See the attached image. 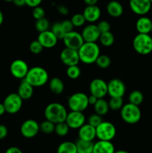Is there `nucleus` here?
<instances>
[{
    "label": "nucleus",
    "instance_id": "nucleus-40",
    "mask_svg": "<svg viewBox=\"0 0 152 153\" xmlns=\"http://www.w3.org/2000/svg\"><path fill=\"white\" fill-rule=\"evenodd\" d=\"M46 16V12L45 10L40 5L37 6L35 7H33L32 10V16L37 20V19H40L42 18H44Z\"/></svg>",
    "mask_w": 152,
    "mask_h": 153
},
{
    "label": "nucleus",
    "instance_id": "nucleus-20",
    "mask_svg": "<svg viewBox=\"0 0 152 153\" xmlns=\"http://www.w3.org/2000/svg\"><path fill=\"white\" fill-rule=\"evenodd\" d=\"M96 137L95 127L89 125V123H84L80 128H78V138L88 141H93Z\"/></svg>",
    "mask_w": 152,
    "mask_h": 153
},
{
    "label": "nucleus",
    "instance_id": "nucleus-12",
    "mask_svg": "<svg viewBox=\"0 0 152 153\" xmlns=\"http://www.w3.org/2000/svg\"><path fill=\"white\" fill-rule=\"evenodd\" d=\"M126 92V86L123 81L113 79L107 83V94L110 97H123Z\"/></svg>",
    "mask_w": 152,
    "mask_h": 153
},
{
    "label": "nucleus",
    "instance_id": "nucleus-46",
    "mask_svg": "<svg viewBox=\"0 0 152 153\" xmlns=\"http://www.w3.org/2000/svg\"><path fill=\"white\" fill-rule=\"evenodd\" d=\"M57 9H58V12L62 15H67L69 13V9L67 7H66L63 4H59L57 6Z\"/></svg>",
    "mask_w": 152,
    "mask_h": 153
},
{
    "label": "nucleus",
    "instance_id": "nucleus-36",
    "mask_svg": "<svg viewBox=\"0 0 152 153\" xmlns=\"http://www.w3.org/2000/svg\"><path fill=\"white\" fill-rule=\"evenodd\" d=\"M49 28H50V23L46 17L36 20L35 28L39 33L49 30Z\"/></svg>",
    "mask_w": 152,
    "mask_h": 153
},
{
    "label": "nucleus",
    "instance_id": "nucleus-17",
    "mask_svg": "<svg viewBox=\"0 0 152 153\" xmlns=\"http://www.w3.org/2000/svg\"><path fill=\"white\" fill-rule=\"evenodd\" d=\"M80 34L84 42H97L99 40L101 32L97 25L89 23L83 28Z\"/></svg>",
    "mask_w": 152,
    "mask_h": 153
},
{
    "label": "nucleus",
    "instance_id": "nucleus-52",
    "mask_svg": "<svg viewBox=\"0 0 152 153\" xmlns=\"http://www.w3.org/2000/svg\"><path fill=\"white\" fill-rule=\"evenodd\" d=\"M3 22H4V15H3V13L1 12V10H0V25H2Z\"/></svg>",
    "mask_w": 152,
    "mask_h": 153
},
{
    "label": "nucleus",
    "instance_id": "nucleus-34",
    "mask_svg": "<svg viewBox=\"0 0 152 153\" xmlns=\"http://www.w3.org/2000/svg\"><path fill=\"white\" fill-rule=\"evenodd\" d=\"M81 74L80 68L77 65H72L67 67L66 69V76L70 79H78Z\"/></svg>",
    "mask_w": 152,
    "mask_h": 153
},
{
    "label": "nucleus",
    "instance_id": "nucleus-43",
    "mask_svg": "<svg viewBox=\"0 0 152 153\" xmlns=\"http://www.w3.org/2000/svg\"><path fill=\"white\" fill-rule=\"evenodd\" d=\"M61 22L65 33H68L69 31H73V29H74V25H73L72 22L70 19H64Z\"/></svg>",
    "mask_w": 152,
    "mask_h": 153
},
{
    "label": "nucleus",
    "instance_id": "nucleus-23",
    "mask_svg": "<svg viewBox=\"0 0 152 153\" xmlns=\"http://www.w3.org/2000/svg\"><path fill=\"white\" fill-rule=\"evenodd\" d=\"M34 87L30 85L25 79H22V82L19 84L18 88L17 94L23 100H28L32 97L34 94Z\"/></svg>",
    "mask_w": 152,
    "mask_h": 153
},
{
    "label": "nucleus",
    "instance_id": "nucleus-1",
    "mask_svg": "<svg viewBox=\"0 0 152 153\" xmlns=\"http://www.w3.org/2000/svg\"><path fill=\"white\" fill-rule=\"evenodd\" d=\"M100 47L96 42H84L77 49L80 62L85 64H92L99 56Z\"/></svg>",
    "mask_w": 152,
    "mask_h": 153
},
{
    "label": "nucleus",
    "instance_id": "nucleus-51",
    "mask_svg": "<svg viewBox=\"0 0 152 153\" xmlns=\"http://www.w3.org/2000/svg\"><path fill=\"white\" fill-rule=\"evenodd\" d=\"M4 113H6V111L4 105H3V103H0V117L2 116Z\"/></svg>",
    "mask_w": 152,
    "mask_h": 153
},
{
    "label": "nucleus",
    "instance_id": "nucleus-21",
    "mask_svg": "<svg viewBox=\"0 0 152 153\" xmlns=\"http://www.w3.org/2000/svg\"><path fill=\"white\" fill-rule=\"evenodd\" d=\"M136 29L140 34L152 32V20L145 16H141L136 22Z\"/></svg>",
    "mask_w": 152,
    "mask_h": 153
},
{
    "label": "nucleus",
    "instance_id": "nucleus-18",
    "mask_svg": "<svg viewBox=\"0 0 152 153\" xmlns=\"http://www.w3.org/2000/svg\"><path fill=\"white\" fill-rule=\"evenodd\" d=\"M37 40L41 43L43 48L52 49L56 46L58 39L51 30H47V31L39 33Z\"/></svg>",
    "mask_w": 152,
    "mask_h": 153
},
{
    "label": "nucleus",
    "instance_id": "nucleus-11",
    "mask_svg": "<svg viewBox=\"0 0 152 153\" xmlns=\"http://www.w3.org/2000/svg\"><path fill=\"white\" fill-rule=\"evenodd\" d=\"M29 67L25 61L16 59L10 64V72L12 76L17 79H24L29 70Z\"/></svg>",
    "mask_w": 152,
    "mask_h": 153
},
{
    "label": "nucleus",
    "instance_id": "nucleus-15",
    "mask_svg": "<svg viewBox=\"0 0 152 153\" xmlns=\"http://www.w3.org/2000/svg\"><path fill=\"white\" fill-rule=\"evenodd\" d=\"M129 5L133 13L139 16H145L151 9L152 3L150 0H130Z\"/></svg>",
    "mask_w": 152,
    "mask_h": 153
},
{
    "label": "nucleus",
    "instance_id": "nucleus-10",
    "mask_svg": "<svg viewBox=\"0 0 152 153\" xmlns=\"http://www.w3.org/2000/svg\"><path fill=\"white\" fill-rule=\"evenodd\" d=\"M62 40L65 45V47L76 49V50H77L84 43L81 34L77 31H75L74 30L66 33Z\"/></svg>",
    "mask_w": 152,
    "mask_h": 153
},
{
    "label": "nucleus",
    "instance_id": "nucleus-31",
    "mask_svg": "<svg viewBox=\"0 0 152 153\" xmlns=\"http://www.w3.org/2000/svg\"><path fill=\"white\" fill-rule=\"evenodd\" d=\"M70 128L66 122H61L55 124V132L60 137H65L68 134Z\"/></svg>",
    "mask_w": 152,
    "mask_h": 153
},
{
    "label": "nucleus",
    "instance_id": "nucleus-30",
    "mask_svg": "<svg viewBox=\"0 0 152 153\" xmlns=\"http://www.w3.org/2000/svg\"><path fill=\"white\" fill-rule=\"evenodd\" d=\"M144 100V96L143 94L139 91H133L128 96V101L131 104L136 105L139 106Z\"/></svg>",
    "mask_w": 152,
    "mask_h": 153
},
{
    "label": "nucleus",
    "instance_id": "nucleus-56",
    "mask_svg": "<svg viewBox=\"0 0 152 153\" xmlns=\"http://www.w3.org/2000/svg\"><path fill=\"white\" fill-rule=\"evenodd\" d=\"M128 1H130V0H128Z\"/></svg>",
    "mask_w": 152,
    "mask_h": 153
},
{
    "label": "nucleus",
    "instance_id": "nucleus-13",
    "mask_svg": "<svg viewBox=\"0 0 152 153\" xmlns=\"http://www.w3.org/2000/svg\"><path fill=\"white\" fill-rule=\"evenodd\" d=\"M89 92L98 99L104 98L107 94V83L101 79H93L89 84Z\"/></svg>",
    "mask_w": 152,
    "mask_h": 153
},
{
    "label": "nucleus",
    "instance_id": "nucleus-37",
    "mask_svg": "<svg viewBox=\"0 0 152 153\" xmlns=\"http://www.w3.org/2000/svg\"><path fill=\"white\" fill-rule=\"evenodd\" d=\"M50 30L53 32V34L56 36L57 38H58V40H63L64 35L66 34L65 31H64L62 25H61V22H55V23L52 25Z\"/></svg>",
    "mask_w": 152,
    "mask_h": 153
},
{
    "label": "nucleus",
    "instance_id": "nucleus-5",
    "mask_svg": "<svg viewBox=\"0 0 152 153\" xmlns=\"http://www.w3.org/2000/svg\"><path fill=\"white\" fill-rule=\"evenodd\" d=\"M120 115L124 122L134 125L139 122L142 117V112L138 105L128 102L122 106L120 110Z\"/></svg>",
    "mask_w": 152,
    "mask_h": 153
},
{
    "label": "nucleus",
    "instance_id": "nucleus-4",
    "mask_svg": "<svg viewBox=\"0 0 152 153\" xmlns=\"http://www.w3.org/2000/svg\"><path fill=\"white\" fill-rule=\"evenodd\" d=\"M133 48L137 53L147 55L152 52V36L138 33L133 40Z\"/></svg>",
    "mask_w": 152,
    "mask_h": 153
},
{
    "label": "nucleus",
    "instance_id": "nucleus-35",
    "mask_svg": "<svg viewBox=\"0 0 152 153\" xmlns=\"http://www.w3.org/2000/svg\"><path fill=\"white\" fill-rule=\"evenodd\" d=\"M95 64L99 68L106 69L111 64V59L108 55H100L95 61Z\"/></svg>",
    "mask_w": 152,
    "mask_h": 153
},
{
    "label": "nucleus",
    "instance_id": "nucleus-26",
    "mask_svg": "<svg viewBox=\"0 0 152 153\" xmlns=\"http://www.w3.org/2000/svg\"><path fill=\"white\" fill-rule=\"evenodd\" d=\"M75 144L77 153H92L93 152V141H88L78 138Z\"/></svg>",
    "mask_w": 152,
    "mask_h": 153
},
{
    "label": "nucleus",
    "instance_id": "nucleus-42",
    "mask_svg": "<svg viewBox=\"0 0 152 153\" xmlns=\"http://www.w3.org/2000/svg\"><path fill=\"white\" fill-rule=\"evenodd\" d=\"M97 26H98V29H99L100 32H106V31H110V28H111V25L109 23V22L106 20H102L100 21L99 22H98L97 24Z\"/></svg>",
    "mask_w": 152,
    "mask_h": 153
},
{
    "label": "nucleus",
    "instance_id": "nucleus-38",
    "mask_svg": "<svg viewBox=\"0 0 152 153\" xmlns=\"http://www.w3.org/2000/svg\"><path fill=\"white\" fill-rule=\"evenodd\" d=\"M70 20L72 22L74 27H81L86 22L83 13H75L72 16Z\"/></svg>",
    "mask_w": 152,
    "mask_h": 153
},
{
    "label": "nucleus",
    "instance_id": "nucleus-44",
    "mask_svg": "<svg viewBox=\"0 0 152 153\" xmlns=\"http://www.w3.org/2000/svg\"><path fill=\"white\" fill-rule=\"evenodd\" d=\"M8 134V129L7 126L3 124H0V140L5 138Z\"/></svg>",
    "mask_w": 152,
    "mask_h": 153
},
{
    "label": "nucleus",
    "instance_id": "nucleus-28",
    "mask_svg": "<svg viewBox=\"0 0 152 153\" xmlns=\"http://www.w3.org/2000/svg\"><path fill=\"white\" fill-rule=\"evenodd\" d=\"M57 153H77L75 143L72 141L63 142L58 146Z\"/></svg>",
    "mask_w": 152,
    "mask_h": 153
},
{
    "label": "nucleus",
    "instance_id": "nucleus-14",
    "mask_svg": "<svg viewBox=\"0 0 152 153\" xmlns=\"http://www.w3.org/2000/svg\"><path fill=\"white\" fill-rule=\"evenodd\" d=\"M60 58L64 65L72 66L77 65L80 62L78 52L76 49H70V48L65 47L60 54Z\"/></svg>",
    "mask_w": 152,
    "mask_h": 153
},
{
    "label": "nucleus",
    "instance_id": "nucleus-48",
    "mask_svg": "<svg viewBox=\"0 0 152 153\" xmlns=\"http://www.w3.org/2000/svg\"><path fill=\"white\" fill-rule=\"evenodd\" d=\"M98 99L97 97H94L93 95H91L88 97V102H89V105H94L95 104V102H97Z\"/></svg>",
    "mask_w": 152,
    "mask_h": 153
},
{
    "label": "nucleus",
    "instance_id": "nucleus-7",
    "mask_svg": "<svg viewBox=\"0 0 152 153\" xmlns=\"http://www.w3.org/2000/svg\"><path fill=\"white\" fill-rule=\"evenodd\" d=\"M96 137L101 140L112 141L116 134V128L114 124L109 121H102L95 128Z\"/></svg>",
    "mask_w": 152,
    "mask_h": 153
},
{
    "label": "nucleus",
    "instance_id": "nucleus-22",
    "mask_svg": "<svg viewBox=\"0 0 152 153\" xmlns=\"http://www.w3.org/2000/svg\"><path fill=\"white\" fill-rule=\"evenodd\" d=\"M115 151V146L111 141L98 140L94 143L92 153H114Z\"/></svg>",
    "mask_w": 152,
    "mask_h": 153
},
{
    "label": "nucleus",
    "instance_id": "nucleus-2",
    "mask_svg": "<svg viewBox=\"0 0 152 153\" xmlns=\"http://www.w3.org/2000/svg\"><path fill=\"white\" fill-rule=\"evenodd\" d=\"M66 108L63 105L58 102H52L48 105L44 110V116L46 120L55 124L65 122L67 116Z\"/></svg>",
    "mask_w": 152,
    "mask_h": 153
},
{
    "label": "nucleus",
    "instance_id": "nucleus-39",
    "mask_svg": "<svg viewBox=\"0 0 152 153\" xmlns=\"http://www.w3.org/2000/svg\"><path fill=\"white\" fill-rule=\"evenodd\" d=\"M44 49L43 46H42L41 43L38 41L37 40H33L29 46V49L31 52L34 55H39L43 52V49Z\"/></svg>",
    "mask_w": 152,
    "mask_h": 153
},
{
    "label": "nucleus",
    "instance_id": "nucleus-3",
    "mask_svg": "<svg viewBox=\"0 0 152 153\" xmlns=\"http://www.w3.org/2000/svg\"><path fill=\"white\" fill-rule=\"evenodd\" d=\"M24 79L34 88L43 87L49 81V73L46 69L37 66L29 69Z\"/></svg>",
    "mask_w": 152,
    "mask_h": 153
},
{
    "label": "nucleus",
    "instance_id": "nucleus-47",
    "mask_svg": "<svg viewBox=\"0 0 152 153\" xmlns=\"http://www.w3.org/2000/svg\"><path fill=\"white\" fill-rule=\"evenodd\" d=\"M4 153H23L22 151L19 148L16 147V146H10L7 150L5 151Z\"/></svg>",
    "mask_w": 152,
    "mask_h": 153
},
{
    "label": "nucleus",
    "instance_id": "nucleus-53",
    "mask_svg": "<svg viewBox=\"0 0 152 153\" xmlns=\"http://www.w3.org/2000/svg\"><path fill=\"white\" fill-rule=\"evenodd\" d=\"M114 153H130L129 152L126 150H122V149H120V150H118V151H115Z\"/></svg>",
    "mask_w": 152,
    "mask_h": 153
},
{
    "label": "nucleus",
    "instance_id": "nucleus-8",
    "mask_svg": "<svg viewBox=\"0 0 152 153\" xmlns=\"http://www.w3.org/2000/svg\"><path fill=\"white\" fill-rule=\"evenodd\" d=\"M3 105L6 113L9 114H16L21 110L23 104V100L17 93H11L4 98Z\"/></svg>",
    "mask_w": 152,
    "mask_h": 153
},
{
    "label": "nucleus",
    "instance_id": "nucleus-41",
    "mask_svg": "<svg viewBox=\"0 0 152 153\" xmlns=\"http://www.w3.org/2000/svg\"><path fill=\"white\" fill-rule=\"evenodd\" d=\"M102 118H101V116L97 114H93L90 115L88 118V123L89 125L95 127L96 128L101 122H102Z\"/></svg>",
    "mask_w": 152,
    "mask_h": 153
},
{
    "label": "nucleus",
    "instance_id": "nucleus-54",
    "mask_svg": "<svg viewBox=\"0 0 152 153\" xmlns=\"http://www.w3.org/2000/svg\"><path fill=\"white\" fill-rule=\"evenodd\" d=\"M4 1H7V2H13V0H4Z\"/></svg>",
    "mask_w": 152,
    "mask_h": 153
},
{
    "label": "nucleus",
    "instance_id": "nucleus-45",
    "mask_svg": "<svg viewBox=\"0 0 152 153\" xmlns=\"http://www.w3.org/2000/svg\"><path fill=\"white\" fill-rule=\"evenodd\" d=\"M42 1H43V0H25L26 5H28L30 7H32V8L40 5Z\"/></svg>",
    "mask_w": 152,
    "mask_h": 153
},
{
    "label": "nucleus",
    "instance_id": "nucleus-6",
    "mask_svg": "<svg viewBox=\"0 0 152 153\" xmlns=\"http://www.w3.org/2000/svg\"><path fill=\"white\" fill-rule=\"evenodd\" d=\"M69 108L73 111L83 112L88 108V96L82 92H77L72 94L68 99Z\"/></svg>",
    "mask_w": 152,
    "mask_h": 153
},
{
    "label": "nucleus",
    "instance_id": "nucleus-29",
    "mask_svg": "<svg viewBox=\"0 0 152 153\" xmlns=\"http://www.w3.org/2000/svg\"><path fill=\"white\" fill-rule=\"evenodd\" d=\"M101 44L105 47H110L114 43L115 37L113 33L110 31H106V32L101 33L100 34L99 40Z\"/></svg>",
    "mask_w": 152,
    "mask_h": 153
},
{
    "label": "nucleus",
    "instance_id": "nucleus-16",
    "mask_svg": "<svg viewBox=\"0 0 152 153\" xmlns=\"http://www.w3.org/2000/svg\"><path fill=\"white\" fill-rule=\"evenodd\" d=\"M65 122L72 129H78L86 122V117L83 112L71 111L67 114Z\"/></svg>",
    "mask_w": 152,
    "mask_h": 153
},
{
    "label": "nucleus",
    "instance_id": "nucleus-9",
    "mask_svg": "<svg viewBox=\"0 0 152 153\" xmlns=\"http://www.w3.org/2000/svg\"><path fill=\"white\" fill-rule=\"evenodd\" d=\"M40 124L36 120L28 119L24 121L20 126V133L25 138H33L40 131Z\"/></svg>",
    "mask_w": 152,
    "mask_h": 153
},
{
    "label": "nucleus",
    "instance_id": "nucleus-33",
    "mask_svg": "<svg viewBox=\"0 0 152 153\" xmlns=\"http://www.w3.org/2000/svg\"><path fill=\"white\" fill-rule=\"evenodd\" d=\"M55 124L54 123L51 122L50 120H48L46 119V120L43 121V122L40 124V130L42 132L46 134H49L55 132Z\"/></svg>",
    "mask_w": 152,
    "mask_h": 153
},
{
    "label": "nucleus",
    "instance_id": "nucleus-24",
    "mask_svg": "<svg viewBox=\"0 0 152 153\" xmlns=\"http://www.w3.org/2000/svg\"><path fill=\"white\" fill-rule=\"evenodd\" d=\"M107 13L113 18H118L122 15L124 12V8L122 4L119 1L116 0H112L109 1L106 7Z\"/></svg>",
    "mask_w": 152,
    "mask_h": 153
},
{
    "label": "nucleus",
    "instance_id": "nucleus-49",
    "mask_svg": "<svg viewBox=\"0 0 152 153\" xmlns=\"http://www.w3.org/2000/svg\"><path fill=\"white\" fill-rule=\"evenodd\" d=\"M13 3L17 7H22L24 5H26L25 0H13Z\"/></svg>",
    "mask_w": 152,
    "mask_h": 153
},
{
    "label": "nucleus",
    "instance_id": "nucleus-19",
    "mask_svg": "<svg viewBox=\"0 0 152 153\" xmlns=\"http://www.w3.org/2000/svg\"><path fill=\"white\" fill-rule=\"evenodd\" d=\"M83 15L86 22L94 23L100 19L101 10L97 4L95 5H86L83 11Z\"/></svg>",
    "mask_w": 152,
    "mask_h": 153
},
{
    "label": "nucleus",
    "instance_id": "nucleus-32",
    "mask_svg": "<svg viewBox=\"0 0 152 153\" xmlns=\"http://www.w3.org/2000/svg\"><path fill=\"white\" fill-rule=\"evenodd\" d=\"M110 109L113 111L121 110L124 105L123 97H110L108 102Z\"/></svg>",
    "mask_w": 152,
    "mask_h": 153
},
{
    "label": "nucleus",
    "instance_id": "nucleus-25",
    "mask_svg": "<svg viewBox=\"0 0 152 153\" xmlns=\"http://www.w3.org/2000/svg\"><path fill=\"white\" fill-rule=\"evenodd\" d=\"M49 87L50 91L55 95H60L64 91V83L60 78L54 77L49 81Z\"/></svg>",
    "mask_w": 152,
    "mask_h": 153
},
{
    "label": "nucleus",
    "instance_id": "nucleus-27",
    "mask_svg": "<svg viewBox=\"0 0 152 153\" xmlns=\"http://www.w3.org/2000/svg\"><path fill=\"white\" fill-rule=\"evenodd\" d=\"M93 107L95 114L101 117L107 114L110 110L108 102L106 101L104 98L98 99L95 104L93 105Z\"/></svg>",
    "mask_w": 152,
    "mask_h": 153
},
{
    "label": "nucleus",
    "instance_id": "nucleus-55",
    "mask_svg": "<svg viewBox=\"0 0 152 153\" xmlns=\"http://www.w3.org/2000/svg\"><path fill=\"white\" fill-rule=\"evenodd\" d=\"M150 1H151V3H152V0H150Z\"/></svg>",
    "mask_w": 152,
    "mask_h": 153
},
{
    "label": "nucleus",
    "instance_id": "nucleus-50",
    "mask_svg": "<svg viewBox=\"0 0 152 153\" xmlns=\"http://www.w3.org/2000/svg\"><path fill=\"white\" fill-rule=\"evenodd\" d=\"M86 5H95L98 3V0H83Z\"/></svg>",
    "mask_w": 152,
    "mask_h": 153
}]
</instances>
